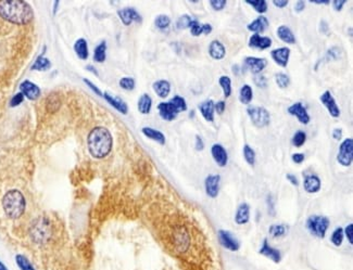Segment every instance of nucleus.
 I'll return each mask as SVG.
<instances>
[{
  "label": "nucleus",
  "mask_w": 353,
  "mask_h": 270,
  "mask_svg": "<svg viewBox=\"0 0 353 270\" xmlns=\"http://www.w3.org/2000/svg\"><path fill=\"white\" fill-rule=\"evenodd\" d=\"M0 17L17 25H25L33 20L34 12L29 3L18 0L0 1Z\"/></svg>",
  "instance_id": "obj_1"
},
{
  "label": "nucleus",
  "mask_w": 353,
  "mask_h": 270,
  "mask_svg": "<svg viewBox=\"0 0 353 270\" xmlns=\"http://www.w3.org/2000/svg\"><path fill=\"white\" fill-rule=\"evenodd\" d=\"M113 146L112 135L108 128L98 126L91 130L87 137V147L95 159H104L110 154Z\"/></svg>",
  "instance_id": "obj_2"
},
{
  "label": "nucleus",
  "mask_w": 353,
  "mask_h": 270,
  "mask_svg": "<svg viewBox=\"0 0 353 270\" xmlns=\"http://www.w3.org/2000/svg\"><path fill=\"white\" fill-rule=\"evenodd\" d=\"M1 205L4 215L9 219H18L26 209V200L20 190L11 189L4 193Z\"/></svg>",
  "instance_id": "obj_3"
},
{
  "label": "nucleus",
  "mask_w": 353,
  "mask_h": 270,
  "mask_svg": "<svg viewBox=\"0 0 353 270\" xmlns=\"http://www.w3.org/2000/svg\"><path fill=\"white\" fill-rule=\"evenodd\" d=\"M30 235L32 240L36 244L44 245L48 243L51 236H53V229H51L50 221L45 217L36 219L31 227Z\"/></svg>",
  "instance_id": "obj_4"
},
{
  "label": "nucleus",
  "mask_w": 353,
  "mask_h": 270,
  "mask_svg": "<svg viewBox=\"0 0 353 270\" xmlns=\"http://www.w3.org/2000/svg\"><path fill=\"white\" fill-rule=\"evenodd\" d=\"M329 225H331V221L326 216L313 215L310 216L306 220V229L309 230L311 235L318 239L325 238Z\"/></svg>",
  "instance_id": "obj_5"
},
{
  "label": "nucleus",
  "mask_w": 353,
  "mask_h": 270,
  "mask_svg": "<svg viewBox=\"0 0 353 270\" xmlns=\"http://www.w3.org/2000/svg\"><path fill=\"white\" fill-rule=\"evenodd\" d=\"M247 113L252 124L257 128H264L271 122V115L263 106H249Z\"/></svg>",
  "instance_id": "obj_6"
},
{
  "label": "nucleus",
  "mask_w": 353,
  "mask_h": 270,
  "mask_svg": "<svg viewBox=\"0 0 353 270\" xmlns=\"http://www.w3.org/2000/svg\"><path fill=\"white\" fill-rule=\"evenodd\" d=\"M353 160V139L347 138L339 147L337 161L341 166L348 167L352 164Z\"/></svg>",
  "instance_id": "obj_7"
},
{
  "label": "nucleus",
  "mask_w": 353,
  "mask_h": 270,
  "mask_svg": "<svg viewBox=\"0 0 353 270\" xmlns=\"http://www.w3.org/2000/svg\"><path fill=\"white\" fill-rule=\"evenodd\" d=\"M219 240L223 248L231 251V252H237L240 249V243L238 239L229 230H220Z\"/></svg>",
  "instance_id": "obj_8"
},
{
  "label": "nucleus",
  "mask_w": 353,
  "mask_h": 270,
  "mask_svg": "<svg viewBox=\"0 0 353 270\" xmlns=\"http://www.w3.org/2000/svg\"><path fill=\"white\" fill-rule=\"evenodd\" d=\"M118 16L120 17V20L122 21L123 24L126 26L131 25L133 22H136V23L142 22L141 16L139 15L136 9L131 8V7L121 9V10L118 11Z\"/></svg>",
  "instance_id": "obj_9"
},
{
  "label": "nucleus",
  "mask_w": 353,
  "mask_h": 270,
  "mask_svg": "<svg viewBox=\"0 0 353 270\" xmlns=\"http://www.w3.org/2000/svg\"><path fill=\"white\" fill-rule=\"evenodd\" d=\"M319 100L322 102L323 105L327 109L328 113L331 114L333 118H339L340 116V109L336 103L335 98L333 97L332 92L329 90H326L324 94L319 97Z\"/></svg>",
  "instance_id": "obj_10"
},
{
  "label": "nucleus",
  "mask_w": 353,
  "mask_h": 270,
  "mask_svg": "<svg viewBox=\"0 0 353 270\" xmlns=\"http://www.w3.org/2000/svg\"><path fill=\"white\" fill-rule=\"evenodd\" d=\"M158 110H159V114L161 116L162 119L168 120V122H171V120H174L177 115L180 113L178 111V109L172 103L171 101L169 102H161V103L158 104Z\"/></svg>",
  "instance_id": "obj_11"
},
{
  "label": "nucleus",
  "mask_w": 353,
  "mask_h": 270,
  "mask_svg": "<svg viewBox=\"0 0 353 270\" xmlns=\"http://www.w3.org/2000/svg\"><path fill=\"white\" fill-rule=\"evenodd\" d=\"M220 175H209L207 177L206 181H204V188H206V193L208 197H210L211 199L217 198L220 192Z\"/></svg>",
  "instance_id": "obj_12"
},
{
  "label": "nucleus",
  "mask_w": 353,
  "mask_h": 270,
  "mask_svg": "<svg viewBox=\"0 0 353 270\" xmlns=\"http://www.w3.org/2000/svg\"><path fill=\"white\" fill-rule=\"evenodd\" d=\"M245 67L247 68L250 72L254 75L261 73L267 65V60L264 58H255V57H247L245 59Z\"/></svg>",
  "instance_id": "obj_13"
},
{
  "label": "nucleus",
  "mask_w": 353,
  "mask_h": 270,
  "mask_svg": "<svg viewBox=\"0 0 353 270\" xmlns=\"http://www.w3.org/2000/svg\"><path fill=\"white\" fill-rule=\"evenodd\" d=\"M288 113L290 115L296 116L299 122L303 125H308L311 120L308 111H306V109L302 105L301 102H296V103L290 105L289 108H288Z\"/></svg>",
  "instance_id": "obj_14"
},
{
  "label": "nucleus",
  "mask_w": 353,
  "mask_h": 270,
  "mask_svg": "<svg viewBox=\"0 0 353 270\" xmlns=\"http://www.w3.org/2000/svg\"><path fill=\"white\" fill-rule=\"evenodd\" d=\"M20 92L31 101H35L40 96V88L30 81H24L20 85Z\"/></svg>",
  "instance_id": "obj_15"
},
{
  "label": "nucleus",
  "mask_w": 353,
  "mask_h": 270,
  "mask_svg": "<svg viewBox=\"0 0 353 270\" xmlns=\"http://www.w3.org/2000/svg\"><path fill=\"white\" fill-rule=\"evenodd\" d=\"M271 57L273 61L282 68H286L289 62L290 57V49L287 47H282L278 49H274L271 51Z\"/></svg>",
  "instance_id": "obj_16"
},
{
  "label": "nucleus",
  "mask_w": 353,
  "mask_h": 270,
  "mask_svg": "<svg viewBox=\"0 0 353 270\" xmlns=\"http://www.w3.org/2000/svg\"><path fill=\"white\" fill-rule=\"evenodd\" d=\"M211 154L213 160L220 167H225L227 164V161H229V155H227V152L224 149V147L220 143L213 144L211 148Z\"/></svg>",
  "instance_id": "obj_17"
},
{
  "label": "nucleus",
  "mask_w": 353,
  "mask_h": 270,
  "mask_svg": "<svg viewBox=\"0 0 353 270\" xmlns=\"http://www.w3.org/2000/svg\"><path fill=\"white\" fill-rule=\"evenodd\" d=\"M259 253L263 256H265V257L269 258L272 262H274L275 264L281 263V260H282L281 252L277 249H274L273 246L269 245L267 239L263 240V244L261 246V249H260Z\"/></svg>",
  "instance_id": "obj_18"
},
{
  "label": "nucleus",
  "mask_w": 353,
  "mask_h": 270,
  "mask_svg": "<svg viewBox=\"0 0 353 270\" xmlns=\"http://www.w3.org/2000/svg\"><path fill=\"white\" fill-rule=\"evenodd\" d=\"M249 47L250 48H257L260 50H265L272 46V39L269 37L261 36L259 34H253L249 38Z\"/></svg>",
  "instance_id": "obj_19"
},
{
  "label": "nucleus",
  "mask_w": 353,
  "mask_h": 270,
  "mask_svg": "<svg viewBox=\"0 0 353 270\" xmlns=\"http://www.w3.org/2000/svg\"><path fill=\"white\" fill-rule=\"evenodd\" d=\"M250 220V206L247 203H241L235 214V222L237 225H246Z\"/></svg>",
  "instance_id": "obj_20"
},
{
  "label": "nucleus",
  "mask_w": 353,
  "mask_h": 270,
  "mask_svg": "<svg viewBox=\"0 0 353 270\" xmlns=\"http://www.w3.org/2000/svg\"><path fill=\"white\" fill-rule=\"evenodd\" d=\"M209 54L214 60H223L226 54V49L221 41L212 40L209 45Z\"/></svg>",
  "instance_id": "obj_21"
},
{
  "label": "nucleus",
  "mask_w": 353,
  "mask_h": 270,
  "mask_svg": "<svg viewBox=\"0 0 353 270\" xmlns=\"http://www.w3.org/2000/svg\"><path fill=\"white\" fill-rule=\"evenodd\" d=\"M320 179L317 175L306 176L303 181V188L308 193H318L320 190Z\"/></svg>",
  "instance_id": "obj_22"
},
{
  "label": "nucleus",
  "mask_w": 353,
  "mask_h": 270,
  "mask_svg": "<svg viewBox=\"0 0 353 270\" xmlns=\"http://www.w3.org/2000/svg\"><path fill=\"white\" fill-rule=\"evenodd\" d=\"M104 98L110 105H112L115 110H118L120 112V113H122L124 115L127 114L128 106L122 99H121V98L111 96L110 94H108V92H105Z\"/></svg>",
  "instance_id": "obj_23"
},
{
  "label": "nucleus",
  "mask_w": 353,
  "mask_h": 270,
  "mask_svg": "<svg viewBox=\"0 0 353 270\" xmlns=\"http://www.w3.org/2000/svg\"><path fill=\"white\" fill-rule=\"evenodd\" d=\"M199 110H200V113L202 114L203 118L208 120V122H213L214 120V102L211 99L201 102L199 104Z\"/></svg>",
  "instance_id": "obj_24"
},
{
  "label": "nucleus",
  "mask_w": 353,
  "mask_h": 270,
  "mask_svg": "<svg viewBox=\"0 0 353 270\" xmlns=\"http://www.w3.org/2000/svg\"><path fill=\"white\" fill-rule=\"evenodd\" d=\"M268 26V20L264 16H260L259 17L255 18L254 21L249 23L247 29L248 31L255 33V34H259V33H262L267 29Z\"/></svg>",
  "instance_id": "obj_25"
},
{
  "label": "nucleus",
  "mask_w": 353,
  "mask_h": 270,
  "mask_svg": "<svg viewBox=\"0 0 353 270\" xmlns=\"http://www.w3.org/2000/svg\"><path fill=\"white\" fill-rule=\"evenodd\" d=\"M152 88L157 94V96L162 98V99L168 97L171 92V84L165 80H160L155 82L152 85Z\"/></svg>",
  "instance_id": "obj_26"
},
{
  "label": "nucleus",
  "mask_w": 353,
  "mask_h": 270,
  "mask_svg": "<svg viewBox=\"0 0 353 270\" xmlns=\"http://www.w3.org/2000/svg\"><path fill=\"white\" fill-rule=\"evenodd\" d=\"M141 133L145 135L147 138H149V139H151V140L158 142L159 144H161V146L165 144V136L163 133L160 132V130H157L151 127H143L141 129Z\"/></svg>",
  "instance_id": "obj_27"
},
{
  "label": "nucleus",
  "mask_w": 353,
  "mask_h": 270,
  "mask_svg": "<svg viewBox=\"0 0 353 270\" xmlns=\"http://www.w3.org/2000/svg\"><path fill=\"white\" fill-rule=\"evenodd\" d=\"M277 36L282 41L288 44V45H294L296 44V37L294 33L289 29V27L286 25H282L277 29Z\"/></svg>",
  "instance_id": "obj_28"
},
{
  "label": "nucleus",
  "mask_w": 353,
  "mask_h": 270,
  "mask_svg": "<svg viewBox=\"0 0 353 270\" xmlns=\"http://www.w3.org/2000/svg\"><path fill=\"white\" fill-rule=\"evenodd\" d=\"M74 51L77 57L81 60H87L89 57V50H88V44L85 38H78L74 44Z\"/></svg>",
  "instance_id": "obj_29"
},
{
  "label": "nucleus",
  "mask_w": 353,
  "mask_h": 270,
  "mask_svg": "<svg viewBox=\"0 0 353 270\" xmlns=\"http://www.w3.org/2000/svg\"><path fill=\"white\" fill-rule=\"evenodd\" d=\"M138 111L141 112V114H149L151 108H152V99L151 97L148 94H143L141 96L138 100V104H137Z\"/></svg>",
  "instance_id": "obj_30"
},
{
  "label": "nucleus",
  "mask_w": 353,
  "mask_h": 270,
  "mask_svg": "<svg viewBox=\"0 0 353 270\" xmlns=\"http://www.w3.org/2000/svg\"><path fill=\"white\" fill-rule=\"evenodd\" d=\"M252 99H253L252 88L250 85L246 84V85L241 87L239 90V101L243 104H249L250 102L252 101Z\"/></svg>",
  "instance_id": "obj_31"
},
{
  "label": "nucleus",
  "mask_w": 353,
  "mask_h": 270,
  "mask_svg": "<svg viewBox=\"0 0 353 270\" xmlns=\"http://www.w3.org/2000/svg\"><path fill=\"white\" fill-rule=\"evenodd\" d=\"M106 58V43L104 40L97 46L94 51V61L97 63H104Z\"/></svg>",
  "instance_id": "obj_32"
},
{
  "label": "nucleus",
  "mask_w": 353,
  "mask_h": 270,
  "mask_svg": "<svg viewBox=\"0 0 353 270\" xmlns=\"http://www.w3.org/2000/svg\"><path fill=\"white\" fill-rule=\"evenodd\" d=\"M50 68H51V62L49 61V59L40 55V57L37 58L35 63L33 64V67H32V69H33V71L45 72L50 69Z\"/></svg>",
  "instance_id": "obj_33"
},
{
  "label": "nucleus",
  "mask_w": 353,
  "mask_h": 270,
  "mask_svg": "<svg viewBox=\"0 0 353 270\" xmlns=\"http://www.w3.org/2000/svg\"><path fill=\"white\" fill-rule=\"evenodd\" d=\"M16 263L20 270H36L35 267L33 266V264L30 262V259L23 254L16 255Z\"/></svg>",
  "instance_id": "obj_34"
},
{
  "label": "nucleus",
  "mask_w": 353,
  "mask_h": 270,
  "mask_svg": "<svg viewBox=\"0 0 353 270\" xmlns=\"http://www.w3.org/2000/svg\"><path fill=\"white\" fill-rule=\"evenodd\" d=\"M246 2L250 4L260 15H263L267 11V2L265 0H247Z\"/></svg>",
  "instance_id": "obj_35"
},
{
  "label": "nucleus",
  "mask_w": 353,
  "mask_h": 270,
  "mask_svg": "<svg viewBox=\"0 0 353 270\" xmlns=\"http://www.w3.org/2000/svg\"><path fill=\"white\" fill-rule=\"evenodd\" d=\"M288 231V228L285 225H272L269 227L268 232L273 238H282V236H286Z\"/></svg>",
  "instance_id": "obj_36"
},
{
  "label": "nucleus",
  "mask_w": 353,
  "mask_h": 270,
  "mask_svg": "<svg viewBox=\"0 0 353 270\" xmlns=\"http://www.w3.org/2000/svg\"><path fill=\"white\" fill-rule=\"evenodd\" d=\"M220 86L223 89V94L225 98H229L231 95V81L229 76H221L220 80Z\"/></svg>",
  "instance_id": "obj_37"
},
{
  "label": "nucleus",
  "mask_w": 353,
  "mask_h": 270,
  "mask_svg": "<svg viewBox=\"0 0 353 270\" xmlns=\"http://www.w3.org/2000/svg\"><path fill=\"white\" fill-rule=\"evenodd\" d=\"M155 24L157 29H159L160 31H165L166 29H169L171 24V18L165 15H160L156 17Z\"/></svg>",
  "instance_id": "obj_38"
},
{
  "label": "nucleus",
  "mask_w": 353,
  "mask_h": 270,
  "mask_svg": "<svg viewBox=\"0 0 353 270\" xmlns=\"http://www.w3.org/2000/svg\"><path fill=\"white\" fill-rule=\"evenodd\" d=\"M343 236H345V235H343V229L341 227H338L333 232L331 236V242L335 246H340L343 242Z\"/></svg>",
  "instance_id": "obj_39"
},
{
  "label": "nucleus",
  "mask_w": 353,
  "mask_h": 270,
  "mask_svg": "<svg viewBox=\"0 0 353 270\" xmlns=\"http://www.w3.org/2000/svg\"><path fill=\"white\" fill-rule=\"evenodd\" d=\"M244 157L249 165H254L255 163V152L249 144L244 146Z\"/></svg>",
  "instance_id": "obj_40"
},
{
  "label": "nucleus",
  "mask_w": 353,
  "mask_h": 270,
  "mask_svg": "<svg viewBox=\"0 0 353 270\" xmlns=\"http://www.w3.org/2000/svg\"><path fill=\"white\" fill-rule=\"evenodd\" d=\"M194 20L192 18V17H189L187 15H184L180 17L177 21H176V29L177 30H186L189 29L190 25H192V22Z\"/></svg>",
  "instance_id": "obj_41"
},
{
  "label": "nucleus",
  "mask_w": 353,
  "mask_h": 270,
  "mask_svg": "<svg viewBox=\"0 0 353 270\" xmlns=\"http://www.w3.org/2000/svg\"><path fill=\"white\" fill-rule=\"evenodd\" d=\"M275 82L277 86L282 88V89H285L290 84V78L285 73H277L275 75Z\"/></svg>",
  "instance_id": "obj_42"
},
{
  "label": "nucleus",
  "mask_w": 353,
  "mask_h": 270,
  "mask_svg": "<svg viewBox=\"0 0 353 270\" xmlns=\"http://www.w3.org/2000/svg\"><path fill=\"white\" fill-rule=\"evenodd\" d=\"M120 87L122 88L124 90L127 91H132L135 89V86H136V83H135V80L133 77H123L121 78L120 82Z\"/></svg>",
  "instance_id": "obj_43"
},
{
  "label": "nucleus",
  "mask_w": 353,
  "mask_h": 270,
  "mask_svg": "<svg viewBox=\"0 0 353 270\" xmlns=\"http://www.w3.org/2000/svg\"><path fill=\"white\" fill-rule=\"evenodd\" d=\"M305 141H306V135H305V133L301 132V130L300 132H297L294 135V137H292V144H294V146L297 148L302 147Z\"/></svg>",
  "instance_id": "obj_44"
},
{
  "label": "nucleus",
  "mask_w": 353,
  "mask_h": 270,
  "mask_svg": "<svg viewBox=\"0 0 353 270\" xmlns=\"http://www.w3.org/2000/svg\"><path fill=\"white\" fill-rule=\"evenodd\" d=\"M170 101L176 106V108L178 109L179 112H185L186 110H187V103H186V101L183 97L175 96L172 98Z\"/></svg>",
  "instance_id": "obj_45"
},
{
  "label": "nucleus",
  "mask_w": 353,
  "mask_h": 270,
  "mask_svg": "<svg viewBox=\"0 0 353 270\" xmlns=\"http://www.w3.org/2000/svg\"><path fill=\"white\" fill-rule=\"evenodd\" d=\"M190 33H192L193 36H200L202 34V25H200V23L198 21H193L192 25H190Z\"/></svg>",
  "instance_id": "obj_46"
},
{
  "label": "nucleus",
  "mask_w": 353,
  "mask_h": 270,
  "mask_svg": "<svg viewBox=\"0 0 353 270\" xmlns=\"http://www.w3.org/2000/svg\"><path fill=\"white\" fill-rule=\"evenodd\" d=\"M210 4L214 11H222L226 7V0H211Z\"/></svg>",
  "instance_id": "obj_47"
},
{
  "label": "nucleus",
  "mask_w": 353,
  "mask_h": 270,
  "mask_svg": "<svg viewBox=\"0 0 353 270\" xmlns=\"http://www.w3.org/2000/svg\"><path fill=\"white\" fill-rule=\"evenodd\" d=\"M23 101H24V96H23L22 92H18V94L11 99L10 106H12V108H15V106L20 105Z\"/></svg>",
  "instance_id": "obj_48"
},
{
  "label": "nucleus",
  "mask_w": 353,
  "mask_h": 270,
  "mask_svg": "<svg viewBox=\"0 0 353 270\" xmlns=\"http://www.w3.org/2000/svg\"><path fill=\"white\" fill-rule=\"evenodd\" d=\"M343 235L347 236L348 241H349L350 244H353V225L349 223L345 229H343Z\"/></svg>",
  "instance_id": "obj_49"
},
{
  "label": "nucleus",
  "mask_w": 353,
  "mask_h": 270,
  "mask_svg": "<svg viewBox=\"0 0 353 270\" xmlns=\"http://www.w3.org/2000/svg\"><path fill=\"white\" fill-rule=\"evenodd\" d=\"M83 81H84V83L86 84V85H87L88 87H89V88H90V89H91L92 91H94L96 95H98L99 97H104V94H102V91H101V90L99 89V88H98V87H97V86L95 85V84H94V83H92V82H90L89 80H87V78H84V80H83Z\"/></svg>",
  "instance_id": "obj_50"
},
{
  "label": "nucleus",
  "mask_w": 353,
  "mask_h": 270,
  "mask_svg": "<svg viewBox=\"0 0 353 270\" xmlns=\"http://www.w3.org/2000/svg\"><path fill=\"white\" fill-rule=\"evenodd\" d=\"M225 108H226L225 101L222 100V101H219V102H216V103H214V111L216 112L217 114H223V113H224Z\"/></svg>",
  "instance_id": "obj_51"
},
{
  "label": "nucleus",
  "mask_w": 353,
  "mask_h": 270,
  "mask_svg": "<svg viewBox=\"0 0 353 270\" xmlns=\"http://www.w3.org/2000/svg\"><path fill=\"white\" fill-rule=\"evenodd\" d=\"M346 2H347V0H334V1H333L334 10H336L338 12L341 11Z\"/></svg>",
  "instance_id": "obj_52"
},
{
  "label": "nucleus",
  "mask_w": 353,
  "mask_h": 270,
  "mask_svg": "<svg viewBox=\"0 0 353 270\" xmlns=\"http://www.w3.org/2000/svg\"><path fill=\"white\" fill-rule=\"evenodd\" d=\"M254 83H255V85H258L259 87H262V88L266 87V80H265V77L262 76V75L255 76L254 77Z\"/></svg>",
  "instance_id": "obj_53"
},
{
  "label": "nucleus",
  "mask_w": 353,
  "mask_h": 270,
  "mask_svg": "<svg viewBox=\"0 0 353 270\" xmlns=\"http://www.w3.org/2000/svg\"><path fill=\"white\" fill-rule=\"evenodd\" d=\"M291 160L294 161L296 164H301L304 161V154L303 153H294L291 156Z\"/></svg>",
  "instance_id": "obj_54"
},
{
  "label": "nucleus",
  "mask_w": 353,
  "mask_h": 270,
  "mask_svg": "<svg viewBox=\"0 0 353 270\" xmlns=\"http://www.w3.org/2000/svg\"><path fill=\"white\" fill-rule=\"evenodd\" d=\"M288 3H289V1H288V0H274V1H273L274 6L277 7V8H280V9H282V8L287 7Z\"/></svg>",
  "instance_id": "obj_55"
},
{
  "label": "nucleus",
  "mask_w": 353,
  "mask_h": 270,
  "mask_svg": "<svg viewBox=\"0 0 353 270\" xmlns=\"http://www.w3.org/2000/svg\"><path fill=\"white\" fill-rule=\"evenodd\" d=\"M286 178H287V180H289L292 185L296 186V187H298V186H299V181H298V178H297V177H296V175L287 174L286 175Z\"/></svg>",
  "instance_id": "obj_56"
},
{
  "label": "nucleus",
  "mask_w": 353,
  "mask_h": 270,
  "mask_svg": "<svg viewBox=\"0 0 353 270\" xmlns=\"http://www.w3.org/2000/svg\"><path fill=\"white\" fill-rule=\"evenodd\" d=\"M204 149V143L200 136H196V150L197 151H202Z\"/></svg>",
  "instance_id": "obj_57"
},
{
  "label": "nucleus",
  "mask_w": 353,
  "mask_h": 270,
  "mask_svg": "<svg viewBox=\"0 0 353 270\" xmlns=\"http://www.w3.org/2000/svg\"><path fill=\"white\" fill-rule=\"evenodd\" d=\"M333 137L335 140H340L342 138V129L341 128H335L333 130Z\"/></svg>",
  "instance_id": "obj_58"
},
{
  "label": "nucleus",
  "mask_w": 353,
  "mask_h": 270,
  "mask_svg": "<svg viewBox=\"0 0 353 270\" xmlns=\"http://www.w3.org/2000/svg\"><path fill=\"white\" fill-rule=\"evenodd\" d=\"M304 8H305V2L304 1H298L295 6V11L297 13H301L304 10Z\"/></svg>",
  "instance_id": "obj_59"
},
{
  "label": "nucleus",
  "mask_w": 353,
  "mask_h": 270,
  "mask_svg": "<svg viewBox=\"0 0 353 270\" xmlns=\"http://www.w3.org/2000/svg\"><path fill=\"white\" fill-rule=\"evenodd\" d=\"M212 32V26L210 24H202V34L209 35Z\"/></svg>",
  "instance_id": "obj_60"
},
{
  "label": "nucleus",
  "mask_w": 353,
  "mask_h": 270,
  "mask_svg": "<svg viewBox=\"0 0 353 270\" xmlns=\"http://www.w3.org/2000/svg\"><path fill=\"white\" fill-rule=\"evenodd\" d=\"M86 69H87L88 72L92 73V74H94V75H96V76H98V75H99L98 71H97V69L95 68V67H92V65H87V67H86Z\"/></svg>",
  "instance_id": "obj_61"
},
{
  "label": "nucleus",
  "mask_w": 353,
  "mask_h": 270,
  "mask_svg": "<svg viewBox=\"0 0 353 270\" xmlns=\"http://www.w3.org/2000/svg\"><path fill=\"white\" fill-rule=\"evenodd\" d=\"M310 2L317 3V4H329L331 3V1H328V0H311Z\"/></svg>",
  "instance_id": "obj_62"
},
{
  "label": "nucleus",
  "mask_w": 353,
  "mask_h": 270,
  "mask_svg": "<svg viewBox=\"0 0 353 270\" xmlns=\"http://www.w3.org/2000/svg\"><path fill=\"white\" fill-rule=\"evenodd\" d=\"M0 270H9L8 267L1 262V260H0Z\"/></svg>",
  "instance_id": "obj_63"
}]
</instances>
